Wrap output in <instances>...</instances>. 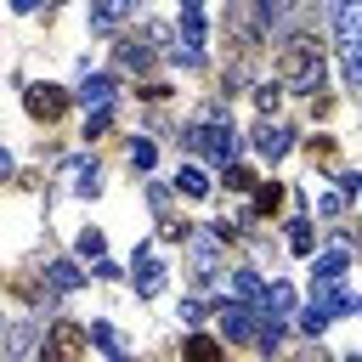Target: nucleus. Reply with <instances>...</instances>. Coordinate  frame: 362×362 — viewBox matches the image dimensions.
Instances as JSON below:
<instances>
[{
	"instance_id": "21",
	"label": "nucleus",
	"mask_w": 362,
	"mask_h": 362,
	"mask_svg": "<svg viewBox=\"0 0 362 362\" xmlns=\"http://www.w3.org/2000/svg\"><path fill=\"white\" fill-rule=\"evenodd\" d=\"M232 294H238V305H249V300H260L266 288H260V277H255V272H232Z\"/></svg>"
},
{
	"instance_id": "10",
	"label": "nucleus",
	"mask_w": 362,
	"mask_h": 362,
	"mask_svg": "<svg viewBox=\"0 0 362 362\" xmlns=\"http://www.w3.org/2000/svg\"><path fill=\"white\" fill-rule=\"evenodd\" d=\"M255 153H260V158H283V153H288V130H283V124H260V130H255Z\"/></svg>"
},
{
	"instance_id": "7",
	"label": "nucleus",
	"mask_w": 362,
	"mask_h": 362,
	"mask_svg": "<svg viewBox=\"0 0 362 362\" xmlns=\"http://www.w3.org/2000/svg\"><path fill=\"white\" fill-rule=\"evenodd\" d=\"M255 317H260V311H249V305H238V300L221 305V328H226V339H255V334H260Z\"/></svg>"
},
{
	"instance_id": "22",
	"label": "nucleus",
	"mask_w": 362,
	"mask_h": 362,
	"mask_svg": "<svg viewBox=\"0 0 362 362\" xmlns=\"http://www.w3.org/2000/svg\"><path fill=\"white\" fill-rule=\"evenodd\" d=\"M255 107H260V113L272 119V113L283 107V85H277V79H272V85H260V90H255Z\"/></svg>"
},
{
	"instance_id": "8",
	"label": "nucleus",
	"mask_w": 362,
	"mask_h": 362,
	"mask_svg": "<svg viewBox=\"0 0 362 362\" xmlns=\"http://www.w3.org/2000/svg\"><path fill=\"white\" fill-rule=\"evenodd\" d=\"M130 11H136V0H96V6H90V28H96V34H113Z\"/></svg>"
},
{
	"instance_id": "16",
	"label": "nucleus",
	"mask_w": 362,
	"mask_h": 362,
	"mask_svg": "<svg viewBox=\"0 0 362 362\" xmlns=\"http://www.w3.org/2000/svg\"><path fill=\"white\" fill-rule=\"evenodd\" d=\"M62 181H68L74 192H85V187H96V164H90V158H74V164L62 170Z\"/></svg>"
},
{
	"instance_id": "13",
	"label": "nucleus",
	"mask_w": 362,
	"mask_h": 362,
	"mask_svg": "<svg viewBox=\"0 0 362 362\" xmlns=\"http://www.w3.org/2000/svg\"><path fill=\"white\" fill-rule=\"evenodd\" d=\"M192 277H198V283H215V277H221V260H215V249H209V243H198V249H192Z\"/></svg>"
},
{
	"instance_id": "3",
	"label": "nucleus",
	"mask_w": 362,
	"mask_h": 362,
	"mask_svg": "<svg viewBox=\"0 0 362 362\" xmlns=\"http://www.w3.org/2000/svg\"><path fill=\"white\" fill-rule=\"evenodd\" d=\"M187 147L204 153V158H215L221 170L238 158V136H232V124H192V130H187Z\"/></svg>"
},
{
	"instance_id": "31",
	"label": "nucleus",
	"mask_w": 362,
	"mask_h": 362,
	"mask_svg": "<svg viewBox=\"0 0 362 362\" xmlns=\"http://www.w3.org/2000/svg\"><path fill=\"white\" fill-rule=\"evenodd\" d=\"M305 147H311V158H322V164H328V158H334V141H328V136H311V141H305Z\"/></svg>"
},
{
	"instance_id": "27",
	"label": "nucleus",
	"mask_w": 362,
	"mask_h": 362,
	"mask_svg": "<svg viewBox=\"0 0 362 362\" xmlns=\"http://www.w3.org/2000/svg\"><path fill=\"white\" fill-rule=\"evenodd\" d=\"M226 187H232V192H249V187H255V170H243V164H226Z\"/></svg>"
},
{
	"instance_id": "4",
	"label": "nucleus",
	"mask_w": 362,
	"mask_h": 362,
	"mask_svg": "<svg viewBox=\"0 0 362 362\" xmlns=\"http://www.w3.org/2000/svg\"><path fill=\"white\" fill-rule=\"evenodd\" d=\"M23 107H28V119L57 124V119L68 113V90H62V85H28V90H23Z\"/></svg>"
},
{
	"instance_id": "17",
	"label": "nucleus",
	"mask_w": 362,
	"mask_h": 362,
	"mask_svg": "<svg viewBox=\"0 0 362 362\" xmlns=\"http://www.w3.org/2000/svg\"><path fill=\"white\" fill-rule=\"evenodd\" d=\"M45 283H51V288H79V266H74V260H51V266H45Z\"/></svg>"
},
{
	"instance_id": "29",
	"label": "nucleus",
	"mask_w": 362,
	"mask_h": 362,
	"mask_svg": "<svg viewBox=\"0 0 362 362\" xmlns=\"http://www.w3.org/2000/svg\"><path fill=\"white\" fill-rule=\"evenodd\" d=\"M136 96H147V102H164V96H170V85H164V79H147Z\"/></svg>"
},
{
	"instance_id": "20",
	"label": "nucleus",
	"mask_w": 362,
	"mask_h": 362,
	"mask_svg": "<svg viewBox=\"0 0 362 362\" xmlns=\"http://www.w3.org/2000/svg\"><path fill=\"white\" fill-rule=\"evenodd\" d=\"M339 277H345V249H328L317 260V283H339Z\"/></svg>"
},
{
	"instance_id": "30",
	"label": "nucleus",
	"mask_w": 362,
	"mask_h": 362,
	"mask_svg": "<svg viewBox=\"0 0 362 362\" xmlns=\"http://www.w3.org/2000/svg\"><path fill=\"white\" fill-rule=\"evenodd\" d=\"M107 119H113V113H107V107H96V113L85 119V136H102V130H107Z\"/></svg>"
},
{
	"instance_id": "35",
	"label": "nucleus",
	"mask_w": 362,
	"mask_h": 362,
	"mask_svg": "<svg viewBox=\"0 0 362 362\" xmlns=\"http://www.w3.org/2000/svg\"><path fill=\"white\" fill-rule=\"evenodd\" d=\"M356 243H362V232H356Z\"/></svg>"
},
{
	"instance_id": "9",
	"label": "nucleus",
	"mask_w": 362,
	"mask_h": 362,
	"mask_svg": "<svg viewBox=\"0 0 362 362\" xmlns=\"http://www.w3.org/2000/svg\"><path fill=\"white\" fill-rule=\"evenodd\" d=\"M136 260H141V272H136V294H141V300H153V294L164 288V266H158L147 249H136Z\"/></svg>"
},
{
	"instance_id": "1",
	"label": "nucleus",
	"mask_w": 362,
	"mask_h": 362,
	"mask_svg": "<svg viewBox=\"0 0 362 362\" xmlns=\"http://www.w3.org/2000/svg\"><path fill=\"white\" fill-rule=\"evenodd\" d=\"M272 79H277L283 90H317V85H322V45H317V34H288V40L277 45Z\"/></svg>"
},
{
	"instance_id": "11",
	"label": "nucleus",
	"mask_w": 362,
	"mask_h": 362,
	"mask_svg": "<svg viewBox=\"0 0 362 362\" xmlns=\"http://www.w3.org/2000/svg\"><path fill=\"white\" fill-rule=\"evenodd\" d=\"M79 102H85V107H107V102H113V79H107V74H90L85 90H79Z\"/></svg>"
},
{
	"instance_id": "34",
	"label": "nucleus",
	"mask_w": 362,
	"mask_h": 362,
	"mask_svg": "<svg viewBox=\"0 0 362 362\" xmlns=\"http://www.w3.org/2000/svg\"><path fill=\"white\" fill-rule=\"evenodd\" d=\"M351 311H356V317H362V300H351Z\"/></svg>"
},
{
	"instance_id": "19",
	"label": "nucleus",
	"mask_w": 362,
	"mask_h": 362,
	"mask_svg": "<svg viewBox=\"0 0 362 362\" xmlns=\"http://www.w3.org/2000/svg\"><path fill=\"white\" fill-rule=\"evenodd\" d=\"M283 198H288V192H283L277 181H266V187L255 192V215H277V209H283Z\"/></svg>"
},
{
	"instance_id": "2",
	"label": "nucleus",
	"mask_w": 362,
	"mask_h": 362,
	"mask_svg": "<svg viewBox=\"0 0 362 362\" xmlns=\"http://www.w3.org/2000/svg\"><path fill=\"white\" fill-rule=\"evenodd\" d=\"M85 345H90V328L57 322V328L40 339V362H85Z\"/></svg>"
},
{
	"instance_id": "14",
	"label": "nucleus",
	"mask_w": 362,
	"mask_h": 362,
	"mask_svg": "<svg viewBox=\"0 0 362 362\" xmlns=\"http://www.w3.org/2000/svg\"><path fill=\"white\" fill-rule=\"evenodd\" d=\"M260 311H266V317H272V311H277V317L294 311V288H288V283H272V288L260 294Z\"/></svg>"
},
{
	"instance_id": "28",
	"label": "nucleus",
	"mask_w": 362,
	"mask_h": 362,
	"mask_svg": "<svg viewBox=\"0 0 362 362\" xmlns=\"http://www.w3.org/2000/svg\"><path fill=\"white\" fill-rule=\"evenodd\" d=\"M79 255H85V260H102V232H96V226L79 232Z\"/></svg>"
},
{
	"instance_id": "12",
	"label": "nucleus",
	"mask_w": 362,
	"mask_h": 362,
	"mask_svg": "<svg viewBox=\"0 0 362 362\" xmlns=\"http://www.w3.org/2000/svg\"><path fill=\"white\" fill-rule=\"evenodd\" d=\"M175 192H187V198H204V192H209V175H204L198 164H181V170H175Z\"/></svg>"
},
{
	"instance_id": "26",
	"label": "nucleus",
	"mask_w": 362,
	"mask_h": 362,
	"mask_svg": "<svg viewBox=\"0 0 362 362\" xmlns=\"http://www.w3.org/2000/svg\"><path fill=\"white\" fill-rule=\"evenodd\" d=\"M153 158H158L153 141H130V164H136V170H153Z\"/></svg>"
},
{
	"instance_id": "25",
	"label": "nucleus",
	"mask_w": 362,
	"mask_h": 362,
	"mask_svg": "<svg viewBox=\"0 0 362 362\" xmlns=\"http://www.w3.org/2000/svg\"><path fill=\"white\" fill-rule=\"evenodd\" d=\"M345 209V187H328V192H317V215H339Z\"/></svg>"
},
{
	"instance_id": "36",
	"label": "nucleus",
	"mask_w": 362,
	"mask_h": 362,
	"mask_svg": "<svg viewBox=\"0 0 362 362\" xmlns=\"http://www.w3.org/2000/svg\"><path fill=\"white\" fill-rule=\"evenodd\" d=\"M119 362H130V356H119Z\"/></svg>"
},
{
	"instance_id": "6",
	"label": "nucleus",
	"mask_w": 362,
	"mask_h": 362,
	"mask_svg": "<svg viewBox=\"0 0 362 362\" xmlns=\"http://www.w3.org/2000/svg\"><path fill=\"white\" fill-rule=\"evenodd\" d=\"M113 62H119V74H147V68H153V45H147L141 34H124L119 51H113Z\"/></svg>"
},
{
	"instance_id": "5",
	"label": "nucleus",
	"mask_w": 362,
	"mask_h": 362,
	"mask_svg": "<svg viewBox=\"0 0 362 362\" xmlns=\"http://www.w3.org/2000/svg\"><path fill=\"white\" fill-rule=\"evenodd\" d=\"M334 40H339L345 57L362 51V0H339V11H334Z\"/></svg>"
},
{
	"instance_id": "33",
	"label": "nucleus",
	"mask_w": 362,
	"mask_h": 362,
	"mask_svg": "<svg viewBox=\"0 0 362 362\" xmlns=\"http://www.w3.org/2000/svg\"><path fill=\"white\" fill-rule=\"evenodd\" d=\"M11 6H17V11H34V6H40V0H11Z\"/></svg>"
},
{
	"instance_id": "15",
	"label": "nucleus",
	"mask_w": 362,
	"mask_h": 362,
	"mask_svg": "<svg viewBox=\"0 0 362 362\" xmlns=\"http://www.w3.org/2000/svg\"><path fill=\"white\" fill-rule=\"evenodd\" d=\"M226 351H221V339H209V334H192L187 339V362H221Z\"/></svg>"
},
{
	"instance_id": "23",
	"label": "nucleus",
	"mask_w": 362,
	"mask_h": 362,
	"mask_svg": "<svg viewBox=\"0 0 362 362\" xmlns=\"http://www.w3.org/2000/svg\"><path fill=\"white\" fill-rule=\"evenodd\" d=\"M288 249H294V255H311V249H317V232H311L305 221H294V232H288Z\"/></svg>"
},
{
	"instance_id": "18",
	"label": "nucleus",
	"mask_w": 362,
	"mask_h": 362,
	"mask_svg": "<svg viewBox=\"0 0 362 362\" xmlns=\"http://www.w3.org/2000/svg\"><path fill=\"white\" fill-rule=\"evenodd\" d=\"M34 345V322H17L11 334H6V351H0V362H11V356H23Z\"/></svg>"
},
{
	"instance_id": "32",
	"label": "nucleus",
	"mask_w": 362,
	"mask_h": 362,
	"mask_svg": "<svg viewBox=\"0 0 362 362\" xmlns=\"http://www.w3.org/2000/svg\"><path fill=\"white\" fill-rule=\"evenodd\" d=\"M0 175H11V153L6 147H0Z\"/></svg>"
},
{
	"instance_id": "24",
	"label": "nucleus",
	"mask_w": 362,
	"mask_h": 362,
	"mask_svg": "<svg viewBox=\"0 0 362 362\" xmlns=\"http://www.w3.org/2000/svg\"><path fill=\"white\" fill-rule=\"evenodd\" d=\"M90 339H96V345H102V351H113V362H119V356H124V345H119V334H113V328H107V322H90Z\"/></svg>"
}]
</instances>
